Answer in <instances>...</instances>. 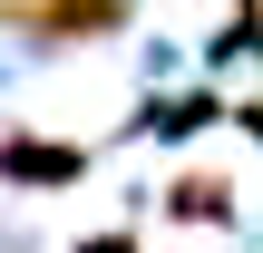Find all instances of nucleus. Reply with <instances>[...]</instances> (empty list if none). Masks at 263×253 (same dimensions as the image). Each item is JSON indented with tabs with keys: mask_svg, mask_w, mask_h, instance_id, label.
<instances>
[{
	"mask_svg": "<svg viewBox=\"0 0 263 253\" xmlns=\"http://www.w3.org/2000/svg\"><path fill=\"white\" fill-rule=\"evenodd\" d=\"M78 176H88V146H68V137H10L0 146V185H20V195H49Z\"/></svg>",
	"mask_w": 263,
	"mask_h": 253,
	"instance_id": "f257e3e1",
	"label": "nucleus"
},
{
	"mask_svg": "<svg viewBox=\"0 0 263 253\" xmlns=\"http://www.w3.org/2000/svg\"><path fill=\"white\" fill-rule=\"evenodd\" d=\"M205 117H224V107H215V88H205V98H176V107H156V127H166V137H185V127H205Z\"/></svg>",
	"mask_w": 263,
	"mask_h": 253,
	"instance_id": "20e7f679",
	"label": "nucleus"
},
{
	"mask_svg": "<svg viewBox=\"0 0 263 253\" xmlns=\"http://www.w3.org/2000/svg\"><path fill=\"white\" fill-rule=\"evenodd\" d=\"M78 253H137V234H88Z\"/></svg>",
	"mask_w": 263,
	"mask_h": 253,
	"instance_id": "39448f33",
	"label": "nucleus"
},
{
	"mask_svg": "<svg viewBox=\"0 0 263 253\" xmlns=\"http://www.w3.org/2000/svg\"><path fill=\"white\" fill-rule=\"evenodd\" d=\"M166 215H176V224H224V215H234V185H224L215 166H185V176L166 185Z\"/></svg>",
	"mask_w": 263,
	"mask_h": 253,
	"instance_id": "7ed1b4c3",
	"label": "nucleus"
},
{
	"mask_svg": "<svg viewBox=\"0 0 263 253\" xmlns=\"http://www.w3.org/2000/svg\"><path fill=\"white\" fill-rule=\"evenodd\" d=\"M244 127H254V137H263V107H244Z\"/></svg>",
	"mask_w": 263,
	"mask_h": 253,
	"instance_id": "423d86ee",
	"label": "nucleus"
},
{
	"mask_svg": "<svg viewBox=\"0 0 263 253\" xmlns=\"http://www.w3.org/2000/svg\"><path fill=\"white\" fill-rule=\"evenodd\" d=\"M0 20H10V29H29L39 49H78V39L127 29V10H117V0H88V10H68V0H59V10H0Z\"/></svg>",
	"mask_w": 263,
	"mask_h": 253,
	"instance_id": "f03ea898",
	"label": "nucleus"
}]
</instances>
